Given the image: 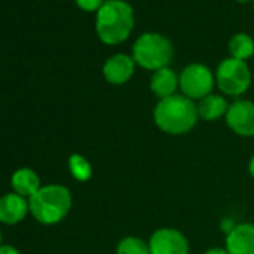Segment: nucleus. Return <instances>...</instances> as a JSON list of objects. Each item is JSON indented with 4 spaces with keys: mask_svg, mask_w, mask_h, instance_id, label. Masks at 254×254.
Wrapping results in <instances>:
<instances>
[{
    "mask_svg": "<svg viewBox=\"0 0 254 254\" xmlns=\"http://www.w3.org/2000/svg\"><path fill=\"white\" fill-rule=\"evenodd\" d=\"M154 121L160 130L169 135H184L197 123V106L184 94L162 99L154 108Z\"/></svg>",
    "mask_w": 254,
    "mask_h": 254,
    "instance_id": "obj_1",
    "label": "nucleus"
},
{
    "mask_svg": "<svg viewBox=\"0 0 254 254\" xmlns=\"http://www.w3.org/2000/svg\"><path fill=\"white\" fill-rule=\"evenodd\" d=\"M133 26V9L124 0H108L97 11L96 32L106 45L124 42L130 36Z\"/></svg>",
    "mask_w": 254,
    "mask_h": 254,
    "instance_id": "obj_2",
    "label": "nucleus"
},
{
    "mask_svg": "<svg viewBox=\"0 0 254 254\" xmlns=\"http://www.w3.org/2000/svg\"><path fill=\"white\" fill-rule=\"evenodd\" d=\"M70 191L64 186L59 184L44 186L29 199L30 212L44 224H56L62 221L70 211Z\"/></svg>",
    "mask_w": 254,
    "mask_h": 254,
    "instance_id": "obj_3",
    "label": "nucleus"
},
{
    "mask_svg": "<svg viewBox=\"0 0 254 254\" xmlns=\"http://www.w3.org/2000/svg\"><path fill=\"white\" fill-rule=\"evenodd\" d=\"M132 53L136 64L156 72L168 67L174 57V47L168 38L159 33H144L133 44Z\"/></svg>",
    "mask_w": 254,
    "mask_h": 254,
    "instance_id": "obj_4",
    "label": "nucleus"
},
{
    "mask_svg": "<svg viewBox=\"0 0 254 254\" xmlns=\"http://www.w3.org/2000/svg\"><path fill=\"white\" fill-rule=\"evenodd\" d=\"M217 84L227 96L244 94L251 84V72L247 63L233 57L223 60L217 67Z\"/></svg>",
    "mask_w": 254,
    "mask_h": 254,
    "instance_id": "obj_5",
    "label": "nucleus"
},
{
    "mask_svg": "<svg viewBox=\"0 0 254 254\" xmlns=\"http://www.w3.org/2000/svg\"><path fill=\"white\" fill-rule=\"evenodd\" d=\"M180 87L186 97L200 100L211 94L214 87V75L205 64L191 63L183 69L180 75Z\"/></svg>",
    "mask_w": 254,
    "mask_h": 254,
    "instance_id": "obj_6",
    "label": "nucleus"
},
{
    "mask_svg": "<svg viewBox=\"0 0 254 254\" xmlns=\"http://www.w3.org/2000/svg\"><path fill=\"white\" fill-rule=\"evenodd\" d=\"M151 254H189V241L177 229L163 227L156 230L148 242Z\"/></svg>",
    "mask_w": 254,
    "mask_h": 254,
    "instance_id": "obj_7",
    "label": "nucleus"
},
{
    "mask_svg": "<svg viewBox=\"0 0 254 254\" xmlns=\"http://www.w3.org/2000/svg\"><path fill=\"white\" fill-rule=\"evenodd\" d=\"M226 123L239 136H254V103L250 100H236L229 105Z\"/></svg>",
    "mask_w": 254,
    "mask_h": 254,
    "instance_id": "obj_8",
    "label": "nucleus"
},
{
    "mask_svg": "<svg viewBox=\"0 0 254 254\" xmlns=\"http://www.w3.org/2000/svg\"><path fill=\"white\" fill-rule=\"evenodd\" d=\"M135 60L126 54H115L103 64V76L109 84L121 85L129 81L135 73Z\"/></svg>",
    "mask_w": 254,
    "mask_h": 254,
    "instance_id": "obj_9",
    "label": "nucleus"
},
{
    "mask_svg": "<svg viewBox=\"0 0 254 254\" xmlns=\"http://www.w3.org/2000/svg\"><path fill=\"white\" fill-rule=\"evenodd\" d=\"M226 250L229 254H254V224L235 226L226 238Z\"/></svg>",
    "mask_w": 254,
    "mask_h": 254,
    "instance_id": "obj_10",
    "label": "nucleus"
},
{
    "mask_svg": "<svg viewBox=\"0 0 254 254\" xmlns=\"http://www.w3.org/2000/svg\"><path fill=\"white\" fill-rule=\"evenodd\" d=\"M27 211L29 202L17 193H8L0 197V221L5 224H15L21 221Z\"/></svg>",
    "mask_w": 254,
    "mask_h": 254,
    "instance_id": "obj_11",
    "label": "nucleus"
},
{
    "mask_svg": "<svg viewBox=\"0 0 254 254\" xmlns=\"http://www.w3.org/2000/svg\"><path fill=\"white\" fill-rule=\"evenodd\" d=\"M150 87H151L153 94L157 96L160 100L171 97L175 94L177 88L180 87V76L175 73V70L169 67L159 69L153 73Z\"/></svg>",
    "mask_w": 254,
    "mask_h": 254,
    "instance_id": "obj_12",
    "label": "nucleus"
},
{
    "mask_svg": "<svg viewBox=\"0 0 254 254\" xmlns=\"http://www.w3.org/2000/svg\"><path fill=\"white\" fill-rule=\"evenodd\" d=\"M11 186L17 194H20L23 197L24 196L32 197L41 189V180L35 171H32L29 168H23V169H18L17 172H14V175L11 178Z\"/></svg>",
    "mask_w": 254,
    "mask_h": 254,
    "instance_id": "obj_13",
    "label": "nucleus"
},
{
    "mask_svg": "<svg viewBox=\"0 0 254 254\" xmlns=\"http://www.w3.org/2000/svg\"><path fill=\"white\" fill-rule=\"evenodd\" d=\"M229 109L227 100L218 94H208L206 97L199 100L197 105V115L205 121H214L220 117L226 115Z\"/></svg>",
    "mask_w": 254,
    "mask_h": 254,
    "instance_id": "obj_14",
    "label": "nucleus"
},
{
    "mask_svg": "<svg viewBox=\"0 0 254 254\" xmlns=\"http://www.w3.org/2000/svg\"><path fill=\"white\" fill-rule=\"evenodd\" d=\"M229 53L233 59L245 62L254 56V41L247 33H236L229 41Z\"/></svg>",
    "mask_w": 254,
    "mask_h": 254,
    "instance_id": "obj_15",
    "label": "nucleus"
},
{
    "mask_svg": "<svg viewBox=\"0 0 254 254\" xmlns=\"http://www.w3.org/2000/svg\"><path fill=\"white\" fill-rule=\"evenodd\" d=\"M117 254H151L148 244L138 236H126L117 245Z\"/></svg>",
    "mask_w": 254,
    "mask_h": 254,
    "instance_id": "obj_16",
    "label": "nucleus"
},
{
    "mask_svg": "<svg viewBox=\"0 0 254 254\" xmlns=\"http://www.w3.org/2000/svg\"><path fill=\"white\" fill-rule=\"evenodd\" d=\"M69 169H70V174L73 175V178L78 181H82V183L88 181L93 174L91 165L81 154H72L69 157Z\"/></svg>",
    "mask_w": 254,
    "mask_h": 254,
    "instance_id": "obj_17",
    "label": "nucleus"
},
{
    "mask_svg": "<svg viewBox=\"0 0 254 254\" xmlns=\"http://www.w3.org/2000/svg\"><path fill=\"white\" fill-rule=\"evenodd\" d=\"M75 2L81 9H84L87 12H94L103 6L105 0H75Z\"/></svg>",
    "mask_w": 254,
    "mask_h": 254,
    "instance_id": "obj_18",
    "label": "nucleus"
},
{
    "mask_svg": "<svg viewBox=\"0 0 254 254\" xmlns=\"http://www.w3.org/2000/svg\"><path fill=\"white\" fill-rule=\"evenodd\" d=\"M0 254H20V251L12 245H2L0 247Z\"/></svg>",
    "mask_w": 254,
    "mask_h": 254,
    "instance_id": "obj_19",
    "label": "nucleus"
},
{
    "mask_svg": "<svg viewBox=\"0 0 254 254\" xmlns=\"http://www.w3.org/2000/svg\"><path fill=\"white\" fill-rule=\"evenodd\" d=\"M205 254H229V253H227V250H223V248H211Z\"/></svg>",
    "mask_w": 254,
    "mask_h": 254,
    "instance_id": "obj_20",
    "label": "nucleus"
},
{
    "mask_svg": "<svg viewBox=\"0 0 254 254\" xmlns=\"http://www.w3.org/2000/svg\"><path fill=\"white\" fill-rule=\"evenodd\" d=\"M248 172H250V175L254 178V156L251 157V160H250V163H248Z\"/></svg>",
    "mask_w": 254,
    "mask_h": 254,
    "instance_id": "obj_21",
    "label": "nucleus"
},
{
    "mask_svg": "<svg viewBox=\"0 0 254 254\" xmlns=\"http://www.w3.org/2000/svg\"><path fill=\"white\" fill-rule=\"evenodd\" d=\"M236 2H239V3H247V2H250V0H236Z\"/></svg>",
    "mask_w": 254,
    "mask_h": 254,
    "instance_id": "obj_22",
    "label": "nucleus"
},
{
    "mask_svg": "<svg viewBox=\"0 0 254 254\" xmlns=\"http://www.w3.org/2000/svg\"><path fill=\"white\" fill-rule=\"evenodd\" d=\"M0 242H2V233H0Z\"/></svg>",
    "mask_w": 254,
    "mask_h": 254,
    "instance_id": "obj_23",
    "label": "nucleus"
}]
</instances>
